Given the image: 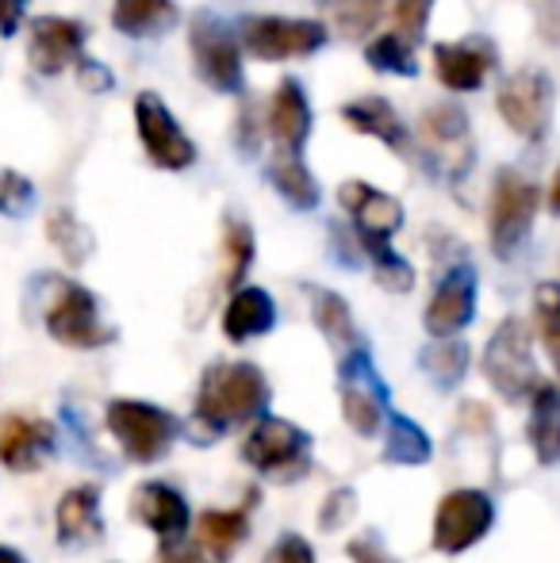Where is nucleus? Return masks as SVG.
Segmentation results:
<instances>
[{
	"label": "nucleus",
	"instance_id": "f257e3e1",
	"mask_svg": "<svg viewBox=\"0 0 560 563\" xmlns=\"http://www.w3.org/2000/svg\"><path fill=\"white\" fill-rule=\"evenodd\" d=\"M265 402H270V384H265L257 364H211L204 372L196 415L208 430H227V426L250 422L254 415H262Z\"/></svg>",
	"mask_w": 560,
	"mask_h": 563
},
{
	"label": "nucleus",
	"instance_id": "f03ea898",
	"mask_svg": "<svg viewBox=\"0 0 560 563\" xmlns=\"http://www.w3.org/2000/svg\"><path fill=\"white\" fill-rule=\"evenodd\" d=\"M538 188L523 180L515 169H503L492 185V211H487V230H492V250L499 257H515L518 245L534 230L538 219Z\"/></svg>",
	"mask_w": 560,
	"mask_h": 563
},
{
	"label": "nucleus",
	"instance_id": "7ed1b4c3",
	"mask_svg": "<svg viewBox=\"0 0 560 563\" xmlns=\"http://www.w3.org/2000/svg\"><path fill=\"white\" fill-rule=\"evenodd\" d=\"M108 430L131 460L150 464V460H162L169 452L173 438H177V418L169 410L150 407V402L116 399L108 407Z\"/></svg>",
	"mask_w": 560,
	"mask_h": 563
},
{
	"label": "nucleus",
	"instance_id": "20e7f679",
	"mask_svg": "<svg viewBox=\"0 0 560 563\" xmlns=\"http://www.w3.org/2000/svg\"><path fill=\"white\" fill-rule=\"evenodd\" d=\"M239 35L257 62L307 58L327 43V27L319 20H284V15H246L239 23Z\"/></svg>",
	"mask_w": 560,
	"mask_h": 563
},
{
	"label": "nucleus",
	"instance_id": "39448f33",
	"mask_svg": "<svg viewBox=\"0 0 560 563\" xmlns=\"http://www.w3.org/2000/svg\"><path fill=\"white\" fill-rule=\"evenodd\" d=\"M484 372L492 379L495 391L507 399H526L538 387V368H534V349H530V327L523 319H507L487 341Z\"/></svg>",
	"mask_w": 560,
	"mask_h": 563
},
{
	"label": "nucleus",
	"instance_id": "423d86ee",
	"mask_svg": "<svg viewBox=\"0 0 560 563\" xmlns=\"http://www.w3.org/2000/svg\"><path fill=\"white\" fill-rule=\"evenodd\" d=\"M549 104H553V85H549L546 69L523 66L499 85L495 108L507 119V126L515 134H523L526 142H541L549 131Z\"/></svg>",
	"mask_w": 560,
	"mask_h": 563
},
{
	"label": "nucleus",
	"instance_id": "0eeeda50",
	"mask_svg": "<svg viewBox=\"0 0 560 563\" xmlns=\"http://www.w3.org/2000/svg\"><path fill=\"white\" fill-rule=\"evenodd\" d=\"M188 46H193V62L200 77L216 92H242L246 77H242V54L239 38L211 15H196L193 31H188Z\"/></svg>",
	"mask_w": 560,
	"mask_h": 563
},
{
	"label": "nucleus",
	"instance_id": "6e6552de",
	"mask_svg": "<svg viewBox=\"0 0 560 563\" xmlns=\"http://www.w3.org/2000/svg\"><path fill=\"white\" fill-rule=\"evenodd\" d=\"M492 521L495 506L484 490H453L441 498L438 514H433V549L457 556V552L472 549L492 529Z\"/></svg>",
	"mask_w": 560,
	"mask_h": 563
},
{
	"label": "nucleus",
	"instance_id": "1a4fd4ad",
	"mask_svg": "<svg viewBox=\"0 0 560 563\" xmlns=\"http://www.w3.org/2000/svg\"><path fill=\"white\" fill-rule=\"evenodd\" d=\"M135 123H139V139L146 146V157L162 169H188L196 162V146L180 123L173 119V112L165 108V100L157 92H139L135 100Z\"/></svg>",
	"mask_w": 560,
	"mask_h": 563
},
{
	"label": "nucleus",
	"instance_id": "9d476101",
	"mask_svg": "<svg viewBox=\"0 0 560 563\" xmlns=\"http://www.w3.org/2000/svg\"><path fill=\"white\" fill-rule=\"evenodd\" d=\"M46 330L69 349H100L105 341H112V330L100 322L97 299L81 284H62L54 303L46 307Z\"/></svg>",
	"mask_w": 560,
	"mask_h": 563
},
{
	"label": "nucleus",
	"instance_id": "9b49d317",
	"mask_svg": "<svg viewBox=\"0 0 560 563\" xmlns=\"http://www.w3.org/2000/svg\"><path fill=\"white\" fill-rule=\"evenodd\" d=\"M342 418L361 438H376V430H381L384 387L369 364L365 349H353L350 361L342 364Z\"/></svg>",
	"mask_w": 560,
	"mask_h": 563
},
{
	"label": "nucleus",
	"instance_id": "f8f14e48",
	"mask_svg": "<svg viewBox=\"0 0 560 563\" xmlns=\"http://www.w3.org/2000/svg\"><path fill=\"white\" fill-rule=\"evenodd\" d=\"M242 456L257 467V472L281 475L288 467L307 464V433L299 426L284 422V418H262V422L250 430Z\"/></svg>",
	"mask_w": 560,
	"mask_h": 563
},
{
	"label": "nucleus",
	"instance_id": "ddd939ff",
	"mask_svg": "<svg viewBox=\"0 0 560 563\" xmlns=\"http://www.w3.org/2000/svg\"><path fill=\"white\" fill-rule=\"evenodd\" d=\"M472 314H476V273L469 265H457L441 276L426 303V330L430 338H453L457 330L469 327Z\"/></svg>",
	"mask_w": 560,
	"mask_h": 563
},
{
	"label": "nucleus",
	"instance_id": "4468645a",
	"mask_svg": "<svg viewBox=\"0 0 560 563\" xmlns=\"http://www.w3.org/2000/svg\"><path fill=\"white\" fill-rule=\"evenodd\" d=\"M85 51V27L77 20H62V15H39L31 23V66L39 74L54 77L62 69L77 66Z\"/></svg>",
	"mask_w": 560,
	"mask_h": 563
},
{
	"label": "nucleus",
	"instance_id": "2eb2a0df",
	"mask_svg": "<svg viewBox=\"0 0 560 563\" xmlns=\"http://www.w3.org/2000/svg\"><path fill=\"white\" fill-rule=\"evenodd\" d=\"M338 203L350 211L358 234L373 238V242H388V238L404 227V208H399L396 196L381 192V188L365 185V180H345V185L338 188Z\"/></svg>",
	"mask_w": 560,
	"mask_h": 563
},
{
	"label": "nucleus",
	"instance_id": "dca6fc26",
	"mask_svg": "<svg viewBox=\"0 0 560 563\" xmlns=\"http://www.w3.org/2000/svg\"><path fill=\"white\" fill-rule=\"evenodd\" d=\"M495 66V46L487 38L472 35L461 43H438L433 46V69L438 81L453 92H476L484 85V77Z\"/></svg>",
	"mask_w": 560,
	"mask_h": 563
},
{
	"label": "nucleus",
	"instance_id": "f3484780",
	"mask_svg": "<svg viewBox=\"0 0 560 563\" xmlns=\"http://www.w3.org/2000/svg\"><path fill=\"white\" fill-rule=\"evenodd\" d=\"M54 449V426L43 418L4 415L0 418V464L12 472H31Z\"/></svg>",
	"mask_w": 560,
	"mask_h": 563
},
{
	"label": "nucleus",
	"instance_id": "a211bd4d",
	"mask_svg": "<svg viewBox=\"0 0 560 563\" xmlns=\"http://www.w3.org/2000/svg\"><path fill=\"white\" fill-rule=\"evenodd\" d=\"M422 139L438 154V162L449 173H464L472 165V139H469V115L457 104H438L422 115Z\"/></svg>",
	"mask_w": 560,
	"mask_h": 563
},
{
	"label": "nucleus",
	"instance_id": "6ab92c4d",
	"mask_svg": "<svg viewBox=\"0 0 560 563\" xmlns=\"http://www.w3.org/2000/svg\"><path fill=\"white\" fill-rule=\"evenodd\" d=\"M270 131L277 139L281 154H299L307 134H311V104H307L299 81H292V77H284L270 100Z\"/></svg>",
	"mask_w": 560,
	"mask_h": 563
},
{
	"label": "nucleus",
	"instance_id": "aec40b11",
	"mask_svg": "<svg viewBox=\"0 0 560 563\" xmlns=\"http://www.w3.org/2000/svg\"><path fill=\"white\" fill-rule=\"evenodd\" d=\"M135 518L162 541H180L188 529V503L169 483H142L135 490Z\"/></svg>",
	"mask_w": 560,
	"mask_h": 563
},
{
	"label": "nucleus",
	"instance_id": "412c9836",
	"mask_svg": "<svg viewBox=\"0 0 560 563\" xmlns=\"http://www.w3.org/2000/svg\"><path fill=\"white\" fill-rule=\"evenodd\" d=\"M342 119L353 126L358 134H369V139H381L384 146L399 150L404 154L407 142H411V134H407L404 119H399L396 108L388 104L384 97H361L353 100V104L342 108Z\"/></svg>",
	"mask_w": 560,
	"mask_h": 563
},
{
	"label": "nucleus",
	"instance_id": "4be33fe9",
	"mask_svg": "<svg viewBox=\"0 0 560 563\" xmlns=\"http://www.w3.org/2000/svg\"><path fill=\"white\" fill-rule=\"evenodd\" d=\"M273 322H277V307H273L265 288H239L223 311V330L231 341H250V338L270 334Z\"/></svg>",
	"mask_w": 560,
	"mask_h": 563
},
{
	"label": "nucleus",
	"instance_id": "5701e85b",
	"mask_svg": "<svg viewBox=\"0 0 560 563\" xmlns=\"http://www.w3.org/2000/svg\"><path fill=\"white\" fill-rule=\"evenodd\" d=\"M105 533L100 521V498L92 487H74L58 503V541L62 544H89Z\"/></svg>",
	"mask_w": 560,
	"mask_h": 563
},
{
	"label": "nucleus",
	"instance_id": "b1692460",
	"mask_svg": "<svg viewBox=\"0 0 560 563\" xmlns=\"http://www.w3.org/2000/svg\"><path fill=\"white\" fill-rule=\"evenodd\" d=\"M177 4L173 0H116L112 8V23L120 35L131 38H150L162 35L177 23Z\"/></svg>",
	"mask_w": 560,
	"mask_h": 563
},
{
	"label": "nucleus",
	"instance_id": "393cba45",
	"mask_svg": "<svg viewBox=\"0 0 560 563\" xmlns=\"http://www.w3.org/2000/svg\"><path fill=\"white\" fill-rule=\"evenodd\" d=\"M270 180L296 211H311L315 203H319V185H315L311 169H307L299 154H277V157H273Z\"/></svg>",
	"mask_w": 560,
	"mask_h": 563
},
{
	"label": "nucleus",
	"instance_id": "a878e982",
	"mask_svg": "<svg viewBox=\"0 0 560 563\" xmlns=\"http://www.w3.org/2000/svg\"><path fill=\"white\" fill-rule=\"evenodd\" d=\"M200 544L216 560H231L234 549L246 541V510H208L200 514Z\"/></svg>",
	"mask_w": 560,
	"mask_h": 563
},
{
	"label": "nucleus",
	"instance_id": "bb28decb",
	"mask_svg": "<svg viewBox=\"0 0 560 563\" xmlns=\"http://www.w3.org/2000/svg\"><path fill=\"white\" fill-rule=\"evenodd\" d=\"M530 441L538 449L541 464H557L560 456V422H557V387L541 384L534 395V418H530Z\"/></svg>",
	"mask_w": 560,
	"mask_h": 563
},
{
	"label": "nucleus",
	"instance_id": "cd10ccee",
	"mask_svg": "<svg viewBox=\"0 0 560 563\" xmlns=\"http://www.w3.org/2000/svg\"><path fill=\"white\" fill-rule=\"evenodd\" d=\"M250 265H254V230L242 223V219L231 216L223 223V268H219L223 288L242 284V276H246Z\"/></svg>",
	"mask_w": 560,
	"mask_h": 563
},
{
	"label": "nucleus",
	"instance_id": "c85d7f7f",
	"mask_svg": "<svg viewBox=\"0 0 560 563\" xmlns=\"http://www.w3.org/2000/svg\"><path fill=\"white\" fill-rule=\"evenodd\" d=\"M46 234H51L54 250L62 253V257L69 261V265H85L92 253V230L85 223H77L69 211H54L51 219H46Z\"/></svg>",
	"mask_w": 560,
	"mask_h": 563
},
{
	"label": "nucleus",
	"instance_id": "c756f323",
	"mask_svg": "<svg viewBox=\"0 0 560 563\" xmlns=\"http://www.w3.org/2000/svg\"><path fill=\"white\" fill-rule=\"evenodd\" d=\"M315 322H319V330L334 341V345L361 349L358 330H353V319H350V307H345V299L334 296V291H315Z\"/></svg>",
	"mask_w": 560,
	"mask_h": 563
},
{
	"label": "nucleus",
	"instance_id": "7c9ffc66",
	"mask_svg": "<svg viewBox=\"0 0 560 563\" xmlns=\"http://www.w3.org/2000/svg\"><path fill=\"white\" fill-rule=\"evenodd\" d=\"M384 460H392V464H407V467L426 464V460H430V438H426L415 422H407V418H392Z\"/></svg>",
	"mask_w": 560,
	"mask_h": 563
},
{
	"label": "nucleus",
	"instance_id": "2f4dec72",
	"mask_svg": "<svg viewBox=\"0 0 560 563\" xmlns=\"http://www.w3.org/2000/svg\"><path fill=\"white\" fill-rule=\"evenodd\" d=\"M365 62L381 74H399V77H415L419 74V62H415L411 46L396 35H376L365 46Z\"/></svg>",
	"mask_w": 560,
	"mask_h": 563
},
{
	"label": "nucleus",
	"instance_id": "473e14b6",
	"mask_svg": "<svg viewBox=\"0 0 560 563\" xmlns=\"http://www.w3.org/2000/svg\"><path fill=\"white\" fill-rule=\"evenodd\" d=\"M422 368L438 379L441 387L461 384V376L469 372V349L461 341H438L422 353Z\"/></svg>",
	"mask_w": 560,
	"mask_h": 563
},
{
	"label": "nucleus",
	"instance_id": "72a5a7b5",
	"mask_svg": "<svg viewBox=\"0 0 560 563\" xmlns=\"http://www.w3.org/2000/svg\"><path fill=\"white\" fill-rule=\"evenodd\" d=\"M361 245H365L369 257H373L376 280H381L384 288H388V291H411V284H415L411 265H407V261L399 257V253H392L388 242H373V238H361Z\"/></svg>",
	"mask_w": 560,
	"mask_h": 563
},
{
	"label": "nucleus",
	"instance_id": "f704fd0d",
	"mask_svg": "<svg viewBox=\"0 0 560 563\" xmlns=\"http://www.w3.org/2000/svg\"><path fill=\"white\" fill-rule=\"evenodd\" d=\"M381 12H384V0H342V8H338L342 35L345 38H365L369 31L381 23Z\"/></svg>",
	"mask_w": 560,
	"mask_h": 563
},
{
	"label": "nucleus",
	"instance_id": "c9c22d12",
	"mask_svg": "<svg viewBox=\"0 0 560 563\" xmlns=\"http://www.w3.org/2000/svg\"><path fill=\"white\" fill-rule=\"evenodd\" d=\"M433 0H396L392 8V20H396V31L392 35L404 38L407 46H415L426 35V20H430Z\"/></svg>",
	"mask_w": 560,
	"mask_h": 563
},
{
	"label": "nucleus",
	"instance_id": "e433bc0d",
	"mask_svg": "<svg viewBox=\"0 0 560 563\" xmlns=\"http://www.w3.org/2000/svg\"><path fill=\"white\" fill-rule=\"evenodd\" d=\"M31 203H35V188L28 177L12 169H0V216H28Z\"/></svg>",
	"mask_w": 560,
	"mask_h": 563
},
{
	"label": "nucleus",
	"instance_id": "4c0bfd02",
	"mask_svg": "<svg viewBox=\"0 0 560 563\" xmlns=\"http://www.w3.org/2000/svg\"><path fill=\"white\" fill-rule=\"evenodd\" d=\"M557 307H560L557 284H541V288H538V319H541V334H546L549 356H557V349H560V338H557Z\"/></svg>",
	"mask_w": 560,
	"mask_h": 563
},
{
	"label": "nucleus",
	"instance_id": "58836bf2",
	"mask_svg": "<svg viewBox=\"0 0 560 563\" xmlns=\"http://www.w3.org/2000/svg\"><path fill=\"white\" fill-rule=\"evenodd\" d=\"M265 563H315V552H311V544H307L304 537L284 533L281 541L270 549V556H265Z\"/></svg>",
	"mask_w": 560,
	"mask_h": 563
},
{
	"label": "nucleus",
	"instance_id": "ea45409f",
	"mask_svg": "<svg viewBox=\"0 0 560 563\" xmlns=\"http://www.w3.org/2000/svg\"><path fill=\"white\" fill-rule=\"evenodd\" d=\"M353 490H334V495L327 498V510H322V529L327 533H334V529H342L345 521H350V514H353Z\"/></svg>",
	"mask_w": 560,
	"mask_h": 563
},
{
	"label": "nucleus",
	"instance_id": "a19ab883",
	"mask_svg": "<svg viewBox=\"0 0 560 563\" xmlns=\"http://www.w3.org/2000/svg\"><path fill=\"white\" fill-rule=\"evenodd\" d=\"M77 81H81L89 92H108V89H112V69L100 66V62L81 58V62H77Z\"/></svg>",
	"mask_w": 560,
	"mask_h": 563
},
{
	"label": "nucleus",
	"instance_id": "79ce46f5",
	"mask_svg": "<svg viewBox=\"0 0 560 563\" xmlns=\"http://www.w3.org/2000/svg\"><path fill=\"white\" fill-rule=\"evenodd\" d=\"M350 556H353V563H392V556L373 541V537H358V541H350Z\"/></svg>",
	"mask_w": 560,
	"mask_h": 563
},
{
	"label": "nucleus",
	"instance_id": "37998d69",
	"mask_svg": "<svg viewBox=\"0 0 560 563\" xmlns=\"http://www.w3.org/2000/svg\"><path fill=\"white\" fill-rule=\"evenodd\" d=\"M28 0H0V35H15Z\"/></svg>",
	"mask_w": 560,
	"mask_h": 563
},
{
	"label": "nucleus",
	"instance_id": "c03bdc74",
	"mask_svg": "<svg viewBox=\"0 0 560 563\" xmlns=\"http://www.w3.org/2000/svg\"><path fill=\"white\" fill-rule=\"evenodd\" d=\"M162 563H208V560H200L196 552H185V549H165Z\"/></svg>",
	"mask_w": 560,
	"mask_h": 563
},
{
	"label": "nucleus",
	"instance_id": "a18cd8bd",
	"mask_svg": "<svg viewBox=\"0 0 560 563\" xmlns=\"http://www.w3.org/2000/svg\"><path fill=\"white\" fill-rule=\"evenodd\" d=\"M0 563H28V560H23L15 549H8V544H0Z\"/></svg>",
	"mask_w": 560,
	"mask_h": 563
}]
</instances>
